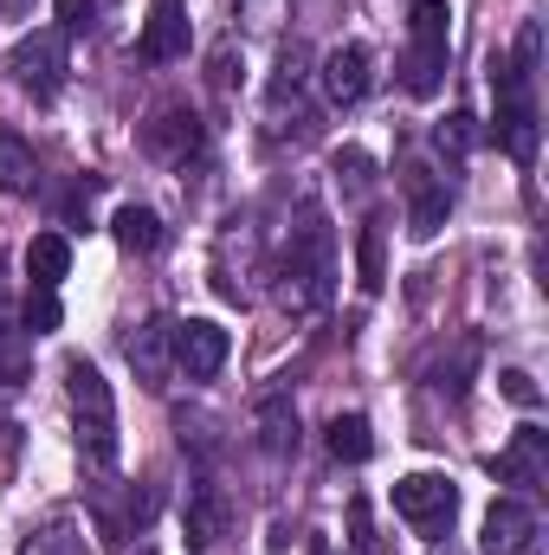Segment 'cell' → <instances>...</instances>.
<instances>
[{"label":"cell","mask_w":549,"mask_h":555,"mask_svg":"<svg viewBox=\"0 0 549 555\" xmlns=\"http://www.w3.org/2000/svg\"><path fill=\"white\" fill-rule=\"evenodd\" d=\"M395 511L408 517L420 537H446L452 530V517H459V485L446 478V472H408L401 485H395Z\"/></svg>","instance_id":"8992f818"},{"label":"cell","mask_w":549,"mask_h":555,"mask_svg":"<svg viewBox=\"0 0 549 555\" xmlns=\"http://www.w3.org/2000/svg\"><path fill=\"white\" fill-rule=\"evenodd\" d=\"M401 188H408V233L413 240H433L446 227V214H452V188L433 168H420V162L401 168Z\"/></svg>","instance_id":"30bf717a"},{"label":"cell","mask_w":549,"mask_h":555,"mask_svg":"<svg viewBox=\"0 0 549 555\" xmlns=\"http://www.w3.org/2000/svg\"><path fill=\"white\" fill-rule=\"evenodd\" d=\"M20 555H91V543H85V524H78L72 511H59V517H46V524L26 537Z\"/></svg>","instance_id":"d6986e66"},{"label":"cell","mask_w":549,"mask_h":555,"mask_svg":"<svg viewBox=\"0 0 549 555\" xmlns=\"http://www.w3.org/2000/svg\"><path fill=\"white\" fill-rule=\"evenodd\" d=\"M65 395H72V420H78V459L85 472L111 478L117 472V401H111V382L98 375V362L72 356L65 362Z\"/></svg>","instance_id":"7a4b0ae2"},{"label":"cell","mask_w":549,"mask_h":555,"mask_svg":"<svg viewBox=\"0 0 549 555\" xmlns=\"http://www.w3.org/2000/svg\"><path fill=\"white\" fill-rule=\"evenodd\" d=\"M188 39H194L188 0H149V20H142V39H137L142 59L149 65H175V59H188Z\"/></svg>","instance_id":"9c48e42d"},{"label":"cell","mask_w":549,"mask_h":555,"mask_svg":"<svg viewBox=\"0 0 549 555\" xmlns=\"http://www.w3.org/2000/svg\"><path fill=\"white\" fill-rule=\"evenodd\" d=\"M472 142H478V117H472V111H452L446 124H433V149H439V155H452V162H465V155H472Z\"/></svg>","instance_id":"484cf974"},{"label":"cell","mask_w":549,"mask_h":555,"mask_svg":"<svg viewBox=\"0 0 549 555\" xmlns=\"http://www.w3.org/2000/svg\"><path fill=\"white\" fill-rule=\"evenodd\" d=\"M259 446L272 459H291L297 452V408H291V395H266L259 401Z\"/></svg>","instance_id":"ac0fdd59"},{"label":"cell","mask_w":549,"mask_h":555,"mask_svg":"<svg viewBox=\"0 0 549 555\" xmlns=\"http://www.w3.org/2000/svg\"><path fill=\"white\" fill-rule=\"evenodd\" d=\"M317 78H323V98H330L336 111H349V104H362V98H369V85H375V59H369V46H356V39H349V46H336V52L323 59V72H317Z\"/></svg>","instance_id":"8fae6325"},{"label":"cell","mask_w":549,"mask_h":555,"mask_svg":"<svg viewBox=\"0 0 549 555\" xmlns=\"http://www.w3.org/2000/svg\"><path fill=\"white\" fill-rule=\"evenodd\" d=\"M446 59H452V7H446V0H413L408 59H401V85H408V98H439V85H446Z\"/></svg>","instance_id":"277c9868"},{"label":"cell","mask_w":549,"mask_h":555,"mask_svg":"<svg viewBox=\"0 0 549 555\" xmlns=\"http://www.w3.org/2000/svg\"><path fill=\"white\" fill-rule=\"evenodd\" d=\"M13 330H20V310H13V304L0 297V336H13Z\"/></svg>","instance_id":"8d00e7d4"},{"label":"cell","mask_w":549,"mask_h":555,"mask_svg":"<svg viewBox=\"0 0 549 555\" xmlns=\"http://www.w3.org/2000/svg\"><path fill=\"white\" fill-rule=\"evenodd\" d=\"M0 188L7 194H26L33 188V149L20 130H0Z\"/></svg>","instance_id":"603a6c76"},{"label":"cell","mask_w":549,"mask_h":555,"mask_svg":"<svg viewBox=\"0 0 549 555\" xmlns=\"http://www.w3.org/2000/svg\"><path fill=\"white\" fill-rule=\"evenodd\" d=\"M214 85H220V91H233V39L214 52Z\"/></svg>","instance_id":"836d02e7"},{"label":"cell","mask_w":549,"mask_h":555,"mask_svg":"<svg viewBox=\"0 0 549 555\" xmlns=\"http://www.w3.org/2000/svg\"><path fill=\"white\" fill-rule=\"evenodd\" d=\"M65 272H72V240H65V233H33V246H26V278L46 284V291H59Z\"/></svg>","instance_id":"ffe728a7"},{"label":"cell","mask_w":549,"mask_h":555,"mask_svg":"<svg viewBox=\"0 0 549 555\" xmlns=\"http://www.w3.org/2000/svg\"><path fill=\"white\" fill-rule=\"evenodd\" d=\"M181 530H188V550L207 555L220 537H227V498H220L214 485H194L188 504H181Z\"/></svg>","instance_id":"9a60e30c"},{"label":"cell","mask_w":549,"mask_h":555,"mask_svg":"<svg viewBox=\"0 0 549 555\" xmlns=\"http://www.w3.org/2000/svg\"><path fill=\"white\" fill-rule=\"evenodd\" d=\"M59 323H65V310H59V291L33 284V291H26V304H20V330H26V336H52Z\"/></svg>","instance_id":"cb8c5ba5"},{"label":"cell","mask_w":549,"mask_h":555,"mask_svg":"<svg viewBox=\"0 0 549 555\" xmlns=\"http://www.w3.org/2000/svg\"><path fill=\"white\" fill-rule=\"evenodd\" d=\"M266 550H291V524H272V537H266Z\"/></svg>","instance_id":"e575fe53"},{"label":"cell","mask_w":549,"mask_h":555,"mask_svg":"<svg viewBox=\"0 0 549 555\" xmlns=\"http://www.w3.org/2000/svg\"><path fill=\"white\" fill-rule=\"evenodd\" d=\"M240 13H246L253 26H278V20H284V0H240Z\"/></svg>","instance_id":"d6a6232c"},{"label":"cell","mask_w":549,"mask_h":555,"mask_svg":"<svg viewBox=\"0 0 549 555\" xmlns=\"http://www.w3.org/2000/svg\"><path fill=\"white\" fill-rule=\"evenodd\" d=\"M349 543H356L362 555H375V537H369V504H362V498L349 504Z\"/></svg>","instance_id":"1f68e13d"},{"label":"cell","mask_w":549,"mask_h":555,"mask_svg":"<svg viewBox=\"0 0 549 555\" xmlns=\"http://www.w3.org/2000/svg\"><path fill=\"white\" fill-rule=\"evenodd\" d=\"M33 13V0H0V20H26Z\"/></svg>","instance_id":"d590c367"},{"label":"cell","mask_w":549,"mask_h":555,"mask_svg":"<svg viewBox=\"0 0 549 555\" xmlns=\"http://www.w3.org/2000/svg\"><path fill=\"white\" fill-rule=\"evenodd\" d=\"M137 555H155V550H137Z\"/></svg>","instance_id":"f35d334b"},{"label":"cell","mask_w":549,"mask_h":555,"mask_svg":"<svg viewBox=\"0 0 549 555\" xmlns=\"http://www.w3.org/2000/svg\"><path fill=\"white\" fill-rule=\"evenodd\" d=\"M330 284H336V240H330L323 214L310 207V214L297 220L284 259H278V304L304 317V310H317V304L330 297Z\"/></svg>","instance_id":"3957f363"},{"label":"cell","mask_w":549,"mask_h":555,"mask_svg":"<svg viewBox=\"0 0 549 555\" xmlns=\"http://www.w3.org/2000/svg\"><path fill=\"white\" fill-rule=\"evenodd\" d=\"M330 452H336L343 465H369V459H375V433H369V420L362 414H336L330 420Z\"/></svg>","instance_id":"44dd1931"},{"label":"cell","mask_w":549,"mask_h":555,"mask_svg":"<svg viewBox=\"0 0 549 555\" xmlns=\"http://www.w3.org/2000/svg\"><path fill=\"white\" fill-rule=\"evenodd\" d=\"M130 369H137L142 388H162L168 369H175V323L168 317H149L137 336H130Z\"/></svg>","instance_id":"5bb4252c"},{"label":"cell","mask_w":549,"mask_h":555,"mask_svg":"<svg viewBox=\"0 0 549 555\" xmlns=\"http://www.w3.org/2000/svg\"><path fill=\"white\" fill-rule=\"evenodd\" d=\"M111 233H117L124 253H155V246H162V214L142 207V201H124V207L111 214Z\"/></svg>","instance_id":"e0dca14e"},{"label":"cell","mask_w":549,"mask_h":555,"mask_svg":"<svg viewBox=\"0 0 549 555\" xmlns=\"http://www.w3.org/2000/svg\"><path fill=\"white\" fill-rule=\"evenodd\" d=\"M472 369H478V336H465V343L452 349V362H439V369H433V388L459 401V395H465V375H472Z\"/></svg>","instance_id":"4316f807"},{"label":"cell","mask_w":549,"mask_h":555,"mask_svg":"<svg viewBox=\"0 0 549 555\" xmlns=\"http://www.w3.org/2000/svg\"><path fill=\"white\" fill-rule=\"evenodd\" d=\"M537 543V511L524 498H498L485 511V537H478V555H531Z\"/></svg>","instance_id":"7c38bea8"},{"label":"cell","mask_w":549,"mask_h":555,"mask_svg":"<svg viewBox=\"0 0 549 555\" xmlns=\"http://www.w3.org/2000/svg\"><path fill=\"white\" fill-rule=\"evenodd\" d=\"M330 168H336L343 194H369V188H375V162H369L362 149H336V162H330Z\"/></svg>","instance_id":"f1b7e54d"},{"label":"cell","mask_w":549,"mask_h":555,"mask_svg":"<svg viewBox=\"0 0 549 555\" xmlns=\"http://www.w3.org/2000/svg\"><path fill=\"white\" fill-rule=\"evenodd\" d=\"M7 72H13L20 91H33V104H52V98L65 91V72H72V59H65V33H59V26H33V33H20L13 52H7Z\"/></svg>","instance_id":"5b68a950"},{"label":"cell","mask_w":549,"mask_h":555,"mask_svg":"<svg viewBox=\"0 0 549 555\" xmlns=\"http://www.w3.org/2000/svg\"><path fill=\"white\" fill-rule=\"evenodd\" d=\"M498 388H505V401H518V408H537V401H544V395H537V382H531L524 369H505V375H498Z\"/></svg>","instance_id":"4dcf8cb0"},{"label":"cell","mask_w":549,"mask_h":555,"mask_svg":"<svg viewBox=\"0 0 549 555\" xmlns=\"http://www.w3.org/2000/svg\"><path fill=\"white\" fill-rule=\"evenodd\" d=\"M149 517H155V491H124V498H104V511H98V530H104V543H124V537H142L149 530Z\"/></svg>","instance_id":"2e32d148"},{"label":"cell","mask_w":549,"mask_h":555,"mask_svg":"<svg viewBox=\"0 0 549 555\" xmlns=\"http://www.w3.org/2000/svg\"><path fill=\"white\" fill-rule=\"evenodd\" d=\"M537 59H544V26L524 20L511 59H491V91H498V117H491V142L511 162H537Z\"/></svg>","instance_id":"6da1fadb"},{"label":"cell","mask_w":549,"mask_h":555,"mask_svg":"<svg viewBox=\"0 0 549 555\" xmlns=\"http://www.w3.org/2000/svg\"><path fill=\"white\" fill-rule=\"evenodd\" d=\"M91 20H98V0H59V33L72 39V33H91Z\"/></svg>","instance_id":"f546056e"},{"label":"cell","mask_w":549,"mask_h":555,"mask_svg":"<svg viewBox=\"0 0 549 555\" xmlns=\"http://www.w3.org/2000/svg\"><path fill=\"white\" fill-rule=\"evenodd\" d=\"M26 369H33V336H26V330L0 336V388H20Z\"/></svg>","instance_id":"83f0119b"},{"label":"cell","mask_w":549,"mask_h":555,"mask_svg":"<svg viewBox=\"0 0 549 555\" xmlns=\"http://www.w3.org/2000/svg\"><path fill=\"white\" fill-rule=\"evenodd\" d=\"M310 555H343V550H336L330 537H310Z\"/></svg>","instance_id":"74e56055"},{"label":"cell","mask_w":549,"mask_h":555,"mask_svg":"<svg viewBox=\"0 0 549 555\" xmlns=\"http://www.w3.org/2000/svg\"><path fill=\"white\" fill-rule=\"evenodd\" d=\"M304 46H284L278 52V72H272V117L284 111V104H297V91H304Z\"/></svg>","instance_id":"d4e9b609"},{"label":"cell","mask_w":549,"mask_h":555,"mask_svg":"<svg viewBox=\"0 0 549 555\" xmlns=\"http://www.w3.org/2000/svg\"><path fill=\"white\" fill-rule=\"evenodd\" d=\"M142 149H149L155 162L188 168V155H201V117H194V104H188V98L155 104V111H149V124H142Z\"/></svg>","instance_id":"52a82bcc"},{"label":"cell","mask_w":549,"mask_h":555,"mask_svg":"<svg viewBox=\"0 0 549 555\" xmlns=\"http://www.w3.org/2000/svg\"><path fill=\"white\" fill-rule=\"evenodd\" d=\"M491 472H498L505 485L537 491V485L549 478V433H544V426H518V433H511V446L491 459Z\"/></svg>","instance_id":"4fadbf2b"},{"label":"cell","mask_w":549,"mask_h":555,"mask_svg":"<svg viewBox=\"0 0 549 555\" xmlns=\"http://www.w3.org/2000/svg\"><path fill=\"white\" fill-rule=\"evenodd\" d=\"M227 349H233V336H227L214 317L175 323V369H181L188 382H214V375L227 369Z\"/></svg>","instance_id":"ba28073f"},{"label":"cell","mask_w":549,"mask_h":555,"mask_svg":"<svg viewBox=\"0 0 549 555\" xmlns=\"http://www.w3.org/2000/svg\"><path fill=\"white\" fill-rule=\"evenodd\" d=\"M356 284H362L369 297L388 284V240H382V227H375V220L356 233Z\"/></svg>","instance_id":"7402d4cb"}]
</instances>
